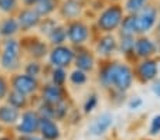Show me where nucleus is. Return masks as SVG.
Returning a JSON list of instances; mask_svg holds the SVG:
<instances>
[{
    "label": "nucleus",
    "mask_w": 160,
    "mask_h": 140,
    "mask_svg": "<svg viewBox=\"0 0 160 140\" xmlns=\"http://www.w3.org/2000/svg\"><path fill=\"white\" fill-rule=\"evenodd\" d=\"M112 126H113V116L111 113H102L89 125L88 132L92 136L99 137V136H103Z\"/></svg>",
    "instance_id": "12"
},
{
    "label": "nucleus",
    "mask_w": 160,
    "mask_h": 140,
    "mask_svg": "<svg viewBox=\"0 0 160 140\" xmlns=\"http://www.w3.org/2000/svg\"><path fill=\"white\" fill-rule=\"evenodd\" d=\"M17 9V0H0V10L4 13H12Z\"/></svg>",
    "instance_id": "32"
},
{
    "label": "nucleus",
    "mask_w": 160,
    "mask_h": 140,
    "mask_svg": "<svg viewBox=\"0 0 160 140\" xmlns=\"http://www.w3.org/2000/svg\"><path fill=\"white\" fill-rule=\"evenodd\" d=\"M38 132L44 140H58L61 136L58 125L55 123L54 119H50V118H41L40 116Z\"/></svg>",
    "instance_id": "13"
},
{
    "label": "nucleus",
    "mask_w": 160,
    "mask_h": 140,
    "mask_svg": "<svg viewBox=\"0 0 160 140\" xmlns=\"http://www.w3.org/2000/svg\"><path fill=\"white\" fill-rule=\"evenodd\" d=\"M42 101H44V104L52 105V106L62 102L64 101L62 88L58 85H54V84L44 86V89H42Z\"/></svg>",
    "instance_id": "16"
},
{
    "label": "nucleus",
    "mask_w": 160,
    "mask_h": 140,
    "mask_svg": "<svg viewBox=\"0 0 160 140\" xmlns=\"http://www.w3.org/2000/svg\"><path fill=\"white\" fill-rule=\"evenodd\" d=\"M40 72H41V65H40V62L31 61L26 65V74H27V75H31V76H34V78H37V76L40 75Z\"/></svg>",
    "instance_id": "30"
},
{
    "label": "nucleus",
    "mask_w": 160,
    "mask_h": 140,
    "mask_svg": "<svg viewBox=\"0 0 160 140\" xmlns=\"http://www.w3.org/2000/svg\"><path fill=\"white\" fill-rule=\"evenodd\" d=\"M7 102H9V105H12V106L17 108V109H21V108H24L26 104H27V98H26L24 94H21V92L13 89L10 94L7 92Z\"/></svg>",
    "instance_id": "24"
},
{
    "label": "nucleus",
    "mask_w": 160,
    "mask_h": 140,
    "mask_svg": "<svg viewBox=\"0 0 160 140\" xmlns=\"http://www.w3.org/2000/svg\"><path fill=\"white\" fill-rule=\"evenodd\" d=\"M98 81L105 89H113L118 94H125L133 85L135 74L126 62L113 61L103 65L99 71Z\"/></svg>",
    "instance_id": "1"
},
{
    "label": "nucleus",
    "mask_w": 160,
    "mask_h": 140,
    "mask_svg": "<svg viewBox=\"0 0 160 140\" xmlns=\"http://www.w3.org/2000/svg\"><path fill=\"white\" fill-rule=\"evenodd\" d=\"M18 23V28L23 31H28L31 30L33 27L38 26L40 23V16L37 14V12L34 9H26L18 14L17 18Z\"/></svg>",
    "instance_id": "14"
},
{
    "label": "nucleus",
    "mask_w": 160,
    "mask_h": 140,
    "mask_svg": "<svg viewBox=\"0 0 160 140\" xmlns=\"http://www.w3.org/2000/svg\"><path fill=\"white\" fill-rule=\"evenodd\" d=\"M91 37V31L85 23L79 22V20H74L72 23L68 24L67 27V38L72 46H84L88 43V40Z\"/></svg>",
    "instance_id": "7"
},
{
    "label": "nucleus",
    "mask_w": 160,
    "mask_h": 140,
    "mask_svg": "<svg viewBox=\"0 0 160 140\" xmlns=\"http://www.w3.org/2000/svg\"><path fill=\"white\" fill-rule=\"evenodd\" d=\"M152 92H153V94L156 95L157 98H160V79H159V81H156V79H154V81H153V86H152Z\"/></svg>",
    "instance_id": "36"
},
{
    "label": "nucleus",
    "mask_w": 160,
    "mask_h": 140,
    "mask_svg": "<svg viewBox=\"0 0 160 140\" xmlns=\"http://www.w3.org/2000/svg\"><path fill=\"white\" fill-rule=\"evenodd\" d=\"M75 51L64 44L55 46L50 52V64L54 68H68L74 62Z\"/></svg>",
    "instance_id": "6"
},
{
    "label": "nucleus",
    "mask_w": 160,
    "mask_h": 140,
    "mask_svg": "<svg viewBox=\"0 0 160 140\" xmlns=\"http://www.w3.org/2000/svg\"><path fill=\"white\" fill-rule=\"evenodd\" d=\"M34 10L37 12V14L41 17V16H48L54 12L55 9V2L54 0H36V3L33 4Z\"/></svg>",
    "instance_id": "22"
},
{
    "label": "nucleus",
    "mask_w": 160,
    "mask_h": 140,
    "mask_svg": "<svg viewBox=\"0 0 160 140\" xmlns=\"http://www.w3.org/2000/svg\"><path fill=\"white\" fill-rule=\"evenodd\" d=\"M143 105V99L140 96H135V98H132L129 101V104H128V106H129V109L130 110H138V109H140V106Z\"/></svg>",
    "instance_id": "33"
},
{
    "label": "nucleus",
    "mask_w": 160,
    "mask_h": 140,
    "mask_svg": "<svg viewBox=\"0 0 160 140\" xmlns=\"http://www.w3.org/2000/svg\"><path fill=\"white\" fill-rule=\"evenodd\" d=\"M123 7L119 4H111V6L105 7L98 16L97 26L99 28L101 33L103 34H112L119 28L122 20H123Z\"/></svg>",
    "instance_id": "2"
},
{
    "label": "nucleus",
    "mask_w": 160,
    "mask_h": 140,
    "mask_svg": "<svg viewBox=\"0 0 160 140\" xmlns=\"http://www.w3.org/2000/svg\"><path fill=\"white\" fill-rule=\"evenodd\" d=\"M156 26H157V30H159V33H160V20H157Z\"/></svg>",
    "instance_id": "39"
},
{
    "label": "nucleus",
    "mask_w": 160,
    "mask_h": 140,
    "mask_svg": "<svg viewBox=\"0 0 160 140\" xmlns=\"http://www.w3.org/2000/svg\"><path fill=\"white\" fill-rule=\"evenodd\" d=\"M61 13L68 20H77L82 13V4L79 0H67L61 7Z\"/></svg>",
    "instance_id": "18"
},
{
    "label": "nucleus",
    "mask_w": 160,
    "mask_h": 140,
    "mask_svg": "<svg viewBox=\"0 0 160 140\" xmlns=\"http://www.w3.org/2000/svg\"><path fill=\"white\" fill-rule=\"evenodd\" d=\"M7 92H9V88H7V82L4 81V78H2V76H0V99L6 96Z\"/></svg>",
    "instance_id": "34"
},
{
    "label": "nucleus",
    "mask_w": 160,
    "mask_h": 140,
    "mask_svg": "<svg viewBox=\"0 0 160 140\" xmlns=\"http://www.w3.org/2000/svg\"><path fill=\"white\" fill-rule=\"evenodd\" d=\"M12 85L13 89L21 92V94H24L27 96L30 94H34L38 89V81H37V78L27 75V74H18L13 78Z\"/></svg>",
    "instance_id": "11"
},
{
    "label": "nucleus",
    "mask_w": 160,
    "mask_h": 140,
    "mask_svg": "<svg viewBox=\"0 0 160 140\" xmlns=\"http://www.w3.org/2000/svg\"><path fill=\"white\" fill-rule=\"evenodd\" d=\"M148 3H149V0H126L123 6V12H126L128 14H136Z\"/></svg>",
    "instance_id": "25"
},
{
    "label": "nucleus",
    "mask_w": 160,
    "mask_h": 140,
    "mask_svg": "<svg viewBox=\"0 0 160 140\" xmlns=\"http://www.w3.org/2000/svg\"><path fill=\"white\" fill-rule=\"evenodd\" d=\"M51 79H52V84L58 86H62L67 81V72H65V68H54L51 74Z\"/></svg>",
    "instance_id": "27"
},
{
    "label": "nucleus",
    "mask_w": 160,
    "mask_h": 140,
    "mask_svg": "<svg viewBox=\"0 0 160 140\" xmlns=\"http://www.w3.org/2000/svg\"><path fill=\"white\" fill-rule=\"evenodd\" d=\"M23 2H24L27 6H33V4L36 3V0H23Z\"/></svg>",
    "instance_id": "38"
},
{
    "label": "nucleus",
    "mask_w": 160,
    "mask_h": 140,
    "mask_svg": "<svg viewBox=\"0 0 160 140\" xmlns=\"http://www.w3.org/2000/svg\"><path fill=\"white\" fill-rule=\"evenodd\" d=\"M157 44L154 43L150 37L146 34L143 36H136L135 38V48H133V55L138 58H152L154 54H157Z\"/></svg>",
    "instance_id": "9"
},
{
    "label": "nucleus",
    "mask_w": 160,
    "mask_h": 140,
    "mask_svg": "<svg viewBox=\"0 0 160 140\" xmlns=\"http://www.w3.org/2000/svg\"><path fill=\"white\" fill-rule=\"evenodd\" d=\"M40 126V115L38 112L34 110H26L23 115H20L17 125V132L23 136H28V134H36L38 132Z\"/></svg>",
    "instance_id": "8"
},
{
    "label": "nucleus",
    "mask_w": 160,
    "mask_h": 140,
    "mask_svg": "<svg viewBox=\"0 0 160 140\" xmlns=\"http://www.w3.org/2000/svg\"><path fill=\"white\" fill-rule=\"evenodd\" d=\"M95 52L101 58H111L118 52V38L112 34H103L95 44Z\"/></svg>",
    "instance_id": "10"
},
{
    "label": "nucleus",
    "mask_w": 160,
    "mask_h": 140,
    "mask_svg": "<svg viewBox=\"0 0 160 140\" xmlns=\"http://www.w3.org/2000/svg\"><path fill=\"white\" fill-rule=\"evenodd\" d=\"M113 2H118V0H113Z\"/></svg>",
    "instance_id": "41"
},
{
    "label": "nucleus",
    "mask_w": 160,
    "mask_h": 140,
    "mask_svg": "<svg viewBox=\"0 0 160 140\" xmlns=\"http://www.w3.org/2000/svg\"><path fill=\"white\" fill-rule=\"evenodd\" d=\"M98 105V95L97 94H92L87 98V101L84 104V112L85 113H91L94 112V109L97 108Z\"/></svg>",
    "instance_id": "29"
},
{
    "label": "nucleus",
    "mask_w": 160,
    "mask_h": 140,
    "mask_svg": "<svg viewBox=\"0 0 160 140\" xmlns=\"http://www.w3.org/2000/svg\"><path fill=\"white\" fill-rule=\"evenodd\" d=\"M136 36H119L118 38V51L125 57L133 55Z\"/></svg>",
    "instance_id": "20"
},
{
    "label": "nucleus",
    "mask_w": 160,
    "mask_h": 140,
    "mask_svg": "<svg viewBox=\"0 0 160 140\" xmlns=\"http://www.w3.org/2000/svg\"><path fill=\"white\" fill-rule=\"evenodd\" d=\"M118 30H119V36H138L135 14L123 16V20H122Z\"/></svg>",
    "instance_id": "19"
},
{
    "label": "nucleus",
    "mask_w": 160,
    "mask_h": 140,
    "mask_svg": "<svg viewBox=\"0 0 160 140\" xmlns=\"http://www.w3.org/2000/svg\"><path fill=\"white\" fill-rule=\"evenodd\" d=\"M74 64L78 70L84 71V72H91L94 71L95 68V57L92 52L89 51H79V52H75V57H74Z\"/></svg>",
    "instance_id": "15"
},
{
    "label": "nucleus",
    "mask_w": 160,
    "mask_h": 140,
    "mask_svg": "<svg viewBox=\"0 0 160 140\" xmlns=\"http://www.w3.org/2000/svg\"><path fill=\"white\" fill-rule=\"evenodd\" d=\"M0 140H10V139H7V137H2Z\"/></svg>",
    "instance_id": "40"
},
{
    "label": "nucleus",
    "mask_w": 160,
    "mask_h": 140,
    "mask_svg": "<svg viewBox=\"0 0 160 140\" xmlns=\"http://www.w3.org/2000/svg\"><path fill=\"white\" fill-rule=\"evenodd\" d=\"M0 130H2V128H0Z\"/></svg>",
    "instance_id": "42"
},
{
    "label": "nucleus",
    "mask_w": 160,
    "mask_h": 140,
    "mask_svg": "<svg viewBox=\"0 0 160 140\" xmlns=\"http://www.w3.org/2000/svg\"><path fill=\"white\" fill-rule=\"evenodd\" d=\"M149 134L150 136H159L160 134V113L154 115L150 122V128H149Z\"/></svg>",
    "instance_id": "31"
},
{
    "label": "nucleus",
    "mask_w": 160,
    "mask_h": 140,
    "mask_svg": "<svg viewBox=\"0 0 160 140\" xmlns=\"http://www.w3.org/2000/svg\"><path fill=\"white\" fill-rule=\"evenodd\" d=\"M20 119V109L12 106V105H4L0 106V123L4 125H16Z\"/></svg>",
    "instance_id": "17"
},
{
    "label": "nucleus",
    "mask_w": 160,
    "mask_h": 140,
    "mask_svg": "<svg viewBox=\"0 0 160 140\" xmlns=\"http://www.w3.org/2000/svg\"><path fill=\"white\" fill-rule=\"evenodd\" d=\"M18 140H44V139H42V137H37V136H34V134H28V136H23Z\"/></svg>",
    "instance_id": "37"
},
{
    "label": "nucleus",
    "mask_w": 160,
    "mask_h": 140,
    "mask_svg": "<svg viewBox=\"0 0 160 140\" xmlns=\"http://www.w3.org/2000/svg\"><path fill=\"white\" fill-rule=\"evenodd\" d=\"M70 81L72 85L75 86H81V85H85L88 82V72H84L81 70H74L70 74Z\"/></svg>",
    "instance_id": "26"
},
{
    "label": "nucleus",
    "mask_w": 160,
    "mask_h": 140,
    "mask_svg": "<svg viewBox=\"0 0 160 140\" xmlns=\"http://www.w3.org/2000/svg\"><path fill=\"white\" fill-rule=\"evenodd\" d=\"M30 52H31V55L40 58V57L47 54V47H45V44L41 43V41H34L31 48H30Z\"/></svg>",
    "instance_id": "28"
},
{
    "label": "nucleus",
    "mask_w": 160,
    "mask_h": 140,
    "mask_svg": "<svg viewBox=\"0 0 160 140\" xmlns=\"http://www.w3.org/2000/svg\"><path fill=\"white\" fill-rule=\"evenodd\" d=\"M157 18V10L153 6L146 4L139 13L135 14V22H136V28H138V36H143L148 34L156 27Z\"/></svg>",
    "instance_id": "4"
},
{
    "label": "nucleus",
    "mask_w": 160,
    "mask_h": 140,
    "mask_svg": "<svg viewBox=\"0 0 160 140\" xmlns=\"http://www.w3.org/2000/svg\"><path fill=\"white\" fill-rule=\"evenodd\" d=\"M18 30H20L18 28V23L13 17L6 18V20H3L0 23V36L3 37H13Z\"/></svg>",
    "instance_id": "21"
},
{
    "label": "nucleus",
    "mask_w": 160,
    "mask_h": 140,
    "mask_svg": "<svg viewBox=\"0 0 160 140\" xmlns=\"http://www.w3.org/2000/svg\"><path fill=\"white\" fill-rule=\"evenodd\" d=\"M55 23L54 22H50V20H47V22L44 23V26H41V33H45V34H48L50 31L52 30V28L55 27Z\"/></svg>",
    "instance_id": "35"
},
{
    "label": "nucleus",
    "mask_w": 160,
    "mask_h": 140,
    "mask_svg": "<svg viewBox=\"0 0 160 140\" xmlns=\"http://www.w3.org/2000/svg\"><path fill=\"white\" fill-rule=\"evenodd\" d=\"M21 48L17 40L9 38L4 41L3 52L0 57V64L6 71H14L20 67Z\"/></svg>",
    "instance_id": "3"
},
{
    "label": "nucleus",
    "mask_w": 160,
    "mask_h": 140,
    "mask_svg": "<svg viewBox=\"0 0 160 140\" xmlns=\"http://www.w3.org/2000/svg\"><path fill=\"white\" fill-rule=\"evenodd\" d=\"M133 74H135V78H138L142 84L153 82L154 79H157V75H159L157 61L153 58H143V60H140L139 64L136 65Z\"/></svg>",
    "instance_id": "5"
},
{
    "label": "nucleus",
    "mask_w": 160,
    "mask_h": 140,
    "mask_svg": "<svg viewBox=\"0 0 160 140\" xmlns=\"http://www.w3.org/2000/svg\"><path fill=\"white\" fill-rule=\"evenodd\" d=\"M79 2H81V0H79Z\"/></svg>",
    "instance_id": "43"
},
{
    "label": "nucleus",
    "mask_w": 160,
    "mask_h": 140,
    "mask_svg": "<svg viewBox=\"0 0 160 140\" xmlns=\"http://www.w3.org/2000/svg\"><path fill=\"white\" fill-rule=\"evenodd\" d=\"M47 36H48V40L51 44H54V46H61L67 40V28L62 27V26H55Z\"/></svg>",
    "instance_id": "23"
}]
</instances>
